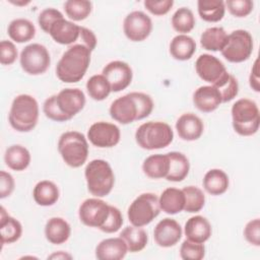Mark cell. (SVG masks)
<instances>
[{"label":"cell","instance_id":"cell-10","mask_svg":"<svg viewBox=\"0 0 260 260\" xmlns=\"http://www.w3.org/2000/svg\"><path fill=\"white\" fill-rule=\"evenodd\" d=\"M109 213L110 205L99 197L85 199L78 209L80 221L89 228L100 229L106 222Z\"/></svg>","mask_w":260,"mask_h":260},{"label":"cell","instance_id":"cell-2","mask_svg":"<svg viewBox=\"0 0 260 260\" xmlns=\"http://www.w3.org/2000/svg\"><path fill=\"white\" fill-rule=\"evenodd\" d=\"M39 104L37 100L26 93L16 95L8 114L10 126L18 132H29L38 124Z\"/></svg>","mask_w":260,"mask_h":260},{"label":"cell","instance_id":"cell-20","mask_svg":"<svg viewBox=\"0 0 260 260\" xmlns=\"http://www.w3.org/2000/svg\"><path fill=\"white\" fill-rule=\"evenodd\" d=\"M127 252V245L121 237L105 239L95 247V257L99 260H121Z\"/></svg>","mask_w":260,"mask_h":260},{"label":"cell","instance_id":"cell-48","mask_svg":"<svg viewBox=\"0 0 260 260\" xmlns=\"http://www.w3.org/2000/svg\"><path fill=\"white\" fill-rule=\"evenodd\" d=\"M17 49L11 41L3 40L0 43V62L2 65H11L17 58Z\"/></svg>","mask_w":260,"mask_h":260},{"label":"cell","instance_id":"cell-50","mask_svg":"<svg viewBox=\"0 0 260 260\" xmlns=\"http://www.w3.org/2000/svg\"><path fill=\"white\" fill-rule=\"evenodd\" d=\"M15 187V182L11 174L1 171L0 172V198L4 199L9 197Z\"/></svg>","mask_w":260,"mask_h":260},{"label":"cell","instance_id":"cell-11","mask_svg":"<svg viewBox=\"0 0 260 260\" xmlns=\"http://www.w3.org/2000/svg\"><path fill=\"white\" fill-rule=\"evenodd\" d=\"M120 138V128L113 123L99 121L90 125L87 130V139L99 148L114 147L119 143Z\"/></svg>","mask_w":260,"mask_h":260},{"label":"cell","instance_id":"cell-3","mask_svg":"<svg viewBox=\"0 0 260 260\" xmlns=\"http://www.w3.org/2000/svg\"><path fill=\"white\" fill-rule=\"evenodd\" d=\"M88 192L94 197L109 195L115 184V175L110 164L105 159L90 160L84 170Z\"/></svg>","mask_w":260,"mask_h":260},{"label":"cell","instance_id":"cell-19","mask_svg":"<svg viewBox=\"0 0 260 260\" xmlns=\"http://www.w3.org/2000/svg\"><path fill=\"white\" fill-rule=\"evenodd\" d=\"M48 34L60 45H71L79 39L80 25L62 17L51 25Z\"/></svg>","mask_w":260,"mask_h":260},{"label":"cell","instance_id":"cell-54","mask_svg":"<svg viewBox=\"0 0 260 260\" xmlns=\"http://www.w3.org/2000/svg\"><path fill=\"white\" fill-rule=\"evenodd\" d=\"M12 4H14V5H17V6H25V5H27V4H29L30 3V1H10Z\"/></svg>","mask_w":260,"mask_h":260},{"label":"cell","instance_id":"cell-39","mask_svg":"<svg viewBox=\"0 0 260 260\" xmlns=\"http://www.w3.org/2000/svg\"><path fill=\"white\" fill-rule=\"evenodd\" d=\"M185 196L184 210L189 213L199 212L205 204V195L203 191L195 186H187L182 189Z\"/></svg>","mask_w":260,"mask_h":260},{"label":"cell","instance_id":"cell-22","mask_svg":"<svg viewBox=\"0 0 260 260\" xmlns=\"http://www.w3.org/2000/svg\"><path fill=\"white\" fill-rule=\"evenodd\" d=\"M212 229L208 219L202 215L190 217L184 226L186 239L195 243L204 244L211 236Z\"/></svg>","mask_w":260,"mask_h":260},{"label":"cell","instance_id":"cell-24","mask_svg":"<svg viewBox=\"0 0 260 260\" xmlns=\"http://www.w3.org/2000/svg\"><path fill=\"white\" fill-rule=\"evenodd\" d=\"M71 235V226L62 217H51L45 225V237L47 241L54 245H61L68 241Z\"/></svg>","mask_w":260,"mask_h":260},{"label":"cell","instance_id":"cell-5","mask_svg":"<svg viewBox=\"0 0 260 260\" xmlns=\"http://www.w3.org/2000/svg\"><path fill=\"white\" fill-rule=\"evenodd\" d=\"M232 125L239 135L252 136L260 125V112L257 104L249 99H240L232 106Z\"/></svg>","mask_w":260,"mask_h":260},{"label":"cell","instance_id":"cell-4","mask_svg":"<svg viewBox=\"0 0 260 260\" xmlns=\"http://www.w3.org/2000/svg\"><path fill=\"white\" fill-rule=\"evenodd\" d=\"M174 139L171 126L161 121H149L141 124L135 132L138 146L146 150L161 149L169 146Z\"/></svg>","mask_w":260,"mask_h":260},{"label":"cell","instance_id":"cell-29","mask_svg":"<svg viewBox=\"0 0 260 260\" xmlns=\"http://www.w3.org/2000/svg\"><path fill=\"white\" fill-rule=\"evenodd\" d=\"M196 51V42L188 35H177L170 43L171 56L179 61H186L192 58Z\"/></svg>","mask_w":260,"mask_h":260},{"label":"cell","instance_id":"cell-16","mask_svg":"<svg viewBox=\"0 0 260 260\" xmlns=\"http://www.w3.org/2000/svg\"><path fill=\"white\" fill-rule=\"evenodd\" d=\"M182 234L183 231L180 223L176 219L166 217L156 223L153 230V239L157 246L170 248L178 244Z\"/></svg>","mask_w":260,"mask_h":260},{"label":"cell","instance_id":"cell-12","mask_svg":"<svg viewBox=\"0 0 260 260\" xmlns=\"http://www.w3.org/2000/svg\"><path fill=\"white\" fill-rule=\"evenodd\" d=\"M152 30V21L143 11L135 10L126 15L123 21V31L132 42L146 40Z\"/></svg>","mask_w":260,"mask_h":260},{"label":"cell","instance_id":"cell-31","mask_svg":"<svg viewBox=\"0 0 260 260\" xmlns=\"http://www.w3.org/2000/svg\"><path fill=\"white\" fill-rule=\"evenodd\" d=\"M7 34L13 42L22 44L35 38L36 26L26 18H16L8 24Z\"/></svg>","mask_w":260,"mask_h":260},{"label":"cell","instance_id":"cell-44","mask_svg":"<svg viewBox=\"0 0 260 260\" xmlns=\"http://www.w3.org/2000/svg\"><path fill=\"white\" fill-rule=\"evenodd\" d=\"M123 224V215L119 208L110 205V213L106 222L100 228V230L107 234H113L118 232Z\"/></svg>","mask_w":260,"mask_h":260},{"label":"cell","instance_id":"cell-9","mask_svg":"<svg viewBox=\"0 0 260 260\" xmlns=\"http://www.w3.org/2000/svg\"><path fill=\"white\" fill-rule=\"evenodd\" d=\"M19 63L25 73L29 75H41L50 67V53L44 45L32 43L22 49L19 56Z\"/></svg>","mask_w":260,"mask_h":260},{"label":"cell","instance_id":"cell-52","mask_svg":"<svg viewBox=\"0 0 260 260\" xmlns=\"http://www.w3.org/2000/svg\"><path fill=\"white\" fill-rule=\"evenodd\" d=\"M258 64H259V59H256L254 64H253L250 76H249L250 87L254 91H256V92L260 91V78H259V67H258Z\"/></svg>","mask_w":260,"mask_h":260},{"label":"cell","instance_id":"cell-14","mask_svg":"<svg viewBox=\"0 0 260 260\" xmlns=\"http://www.w3.org/2000/svg\"><path fill=\"white\" fill-rule=\"evenodd\" d=\"M195 70L197 75L205 82L211 85L218 82L226 73L228 70L223 63L213 55L202 54L195 62Z\"/></svg>","mask_w":260,"mask_h":260},{"label":"cell","instance_id":"cell-30","mask_svg":"<svg viewBox=\"0 0 260 260\" xmlns=\"http://www.w3.org/2000/svg\"><path fill=\"white\" fill-rule=\"evenodd\" d=\"M170 169L168 154H152L147 156L142 164V171L150 179L166 178Z\"/></svg>","mask_w":260,"mask_h":260},{"label":"cell","instance_id":"cell-13","mask_svg":"<svg viewBox=\"0 0 260 260\" xmlns=\"http://www.w3.org/2000/svg\"><path fill=\"white\" fill-rule=\"evenodd\" d=\"M102 74L106 77L114 92H119L127 88L133 78V71L130 65L120 60L109 62L103 68Z\"/></svg>","mask_w":260,"mask_h":260},{"label":"cell","instance_id":"cell-51","mask_svg":"<svg viewBox=\"0 0 260 260\" xmlns=\"http://www.w3.org/2000/svg\"><path fill=\"white\" fill-rule=\"evenodd\" d=\"M78 40H80V44L84 45L90 52H92L96 47V37L94 32L87 27L80 26V35Z\"/></svg>","mask_w":260,"mask_h":260},{"label":"cell","instance_id":"cell-27","mask_svg":"<svg viewBox=\"0 0 260 260\" xmlns=\"http://www.w3.org/2000/svg\"><path fill=\"white\" fill-rule=\"evenodd\" d=\"M30 160L31 156L28 149L20 144H13L5 150V165L12 171H24L29 166Z\"/></svg>","mask_w":260,"mask_h":260},{"label":"cell","instance_id":"cell-42","mask_svg":"<svg viewBox=\"0 0 260 260\" xmlns=\"http://www.w3.org/2000/svg\"><path fill=\"white\" fill-rule=\"evenodd\" d=\"M225 9L235 17H246L252 11L254 3L251 0H228L224 2Z\"/></svg>","mask_w":260,"mask_h":260},{"label":"cell","instance_id":"cell-34","mask_svg":"<svg viewBox=\"0 0 260 260\" xmlns=\"http://www.w3.org/2000/svg\"><path fill=\"white\" fill-rule=\"evenodd\" d=\"M197 10L201 19L207 22L220 21L225 13V5L222 0H199Z\"/></svg>","mask_w":260,"mask_h":260},{"label":"cell","instance_id":"cell-37","mask_svg":"<svg viewBox=\"0 0 260 260\" xmlns=\"http://www.w3.org/2000/svg\"><path fill=\"white\" fill-rule=\"evenodd\" d=\"M195 16L191 9L181 7L175 11L172 16V26L180 35L190 32L195 26Z\"/></svg>","mask_w":260,"mask_h":260},{"label":"cell","instance_id":"cell-49","mask_svg":"<svg viewBox=\"0 0 260 260\" xmlns=\"http://www.w3.org/2000/svg\"><path fill=\"white\" fill-rule=\"evenodd\" d=\"M144 7L151 14L161 16L167 14L174 5L173 0H145L143 2Z\"/></svg>","mask_w":260,"mask_h":260},{"label":"cell","instance_id":"cell-47","mask_svg":"<svg viewBox=\"0 0 260 260\" xmlns=\"http://www.w3.org/2000/svg\"><path fill=\"white\" fill-rule=\"evenodd\" d=\"M243 235L249 244L255 247H259L260 246V219L254 218L248 221L244 228Z\"/></svg>","mask_w":260,"mask_h":260},{"label":"cell","instance_id":"cell-7","mask_svg":"<svg viewBox=\"0 0 260 260\" xmlns=\"http://www.w3.org/2000/svg\"><path fill=\"white\" fill-rule=\"evenodd\" d=\"M160 212L158 197L153 193L138 195L128 207L127 216L132 225L145 226L149 224Z\"/></svg>","mask_w":260,"mask_h":260},{"label":"cell","instance_id":"cell-25","mask_svg":"<svg viewBox=\"0 0 260 260\" xmlns=\"http://www.w3.org/2000/svg\"><path fill=\"white\" fill-rule=\"evenodd\" d=\"M160 210L167 214H177L184 210L185 196L181 189L170 187L165 189L158 197Z\"/></svg>","mask_w":260,"mask_h":260},{"label":"cell","instance_id":"cell-23","mask_svg":"<svg viewBox=\"0 0 260 260\" xmlns=\"http://www.w3.org/2000/svg\"><path fill=\"white\" fill-rule=\"evenodd\" d=\"M22 235V225L20 221L10 216L5 208H0V238L2 246L12 244L20 239Z\"/></svg>","mask_w":260,"mask_h":260},{"label":"cell","instance_id":"cell-43","mask_svg":"<svg viewBox=\"0 0 260 260\" xmlns=\"http://www.w3.org/2000/svg\"><path fill=\"white\" fill-rule=\"evenodd\" d=\"M43 112L45 116L52 121L65 122L70 120V118L67 117L65 114H63L60 108L58 107L57 101H56V94H53L48 99H46V101L43 104Z\"/></svg>","mask_w":260,"mask_h":260},{"label":"cell","instance_id":"cell-18","mask_svg":"<svg viewBox=\"0 0 260 260\" xmlns=\"http://www.w3.org/2000/svg\"><path fill=\"white\" fill-rule=\"evenodd\" d=\"M179 137L185 141H194L201 137L204 131L202 120L193 113H185L176 122Z\"/></svg>","mask_w":260,"mask_h":260},{"label":"cell","instance_id":"cell-21","mask_svg":"<svg viewBox=\"0 0 260 260\" xmlns=\"http://www.w3.org/2000/svg\"><path fill=\"white\" fill-rule=\"evenodd\" d=\"M193 104L200 112L211 113L219 107L221 98L213 85H202L194 91Z\"/></svg>","mask_w":260,"mask_h":260},{"label":"cell","instance_id":"cell-8","mask_svg":"<svg viewBox=\"0 0 260 260\" xmlns=\"http://www.w3.org/2000/svg\"><path fill=\"white\" fill-rule=\"evenodd\" d=\"M222 57L232 63H241L253 52V38L248 30L236 29L228 35L226 43L220 51Z\"/></svg>","mask_w":260,"mask_h":260},{"label":"cell","instance_id":"cell-17","mask_svg":"<svg viewBox=\"0 0 260 260\" xmlns=\"http://www.w3.org/2000/svg\"><path fill=\"white\" fill-rule=\"evenodd\" d=\"M57 105L61 112L72 119L85 106V94L79 88H64L56 94Z\"/></svg>","mask_w":260,"mask_h":260},{"label":"cell","instance_id":"cell-32","mask_svg":"<svg viewBox=\"0 0 260 260\" xmlns=\"http://www.w3.org/2000/svg\"><path fill=\"white\" fill-rule=\"evenodd\" d=\"M167 154L170 159V169L166 179L171 182H182L190 171L189 159L179 151H171Z\"/></svg>","mask_w":260,"mask_h":260},{"label":"cell","instance_id":"cell-26","mask_svg":"<svg viewBox=\"0 0 260 260\" xmlns=\"http://www.w3.org/2000/svg\"><path fill=\"white\" fill-rule=\"evenodd\" d=\"M204 190L213 196H218L226 192L230 180L226 173L220 169H211L203 177Z\"/></svg>","mask_w":260,"mask_h":260},{"label":"cell","instance_id":"cell-35","mask_svg":"<svg viewBox=\"0 0 260 260\" xmlns=\"http://www.w3.org/2000/svg\"><path fill=\"white\" fill-rule=\"evenodd\" d=\"M228 34L221 26L206 28L200 36V45L207 51H221L226 43Z\"/></svg>","mask_w":260,"mask_h":260},{"label":"cell","instance_id":"cell-41","mask_svg":"<svg viewBox=\"0 0 260 260\" xmlns=\"http://www.w3.org/2000/svg\"><path fill=\"white\" fill-rule=\"evenodd\" d=\"M205 256V247L203 244L185 240L180 247V257L183 260H201Z\"/></svg>","mask_w":260,"mask_h":260},{"label":"cell","instance_id":"cell-6","mask_svg":"<svg viewBox=\"0 0 260 260\" xmlns=\"http://www.w3.org/2000/svg\"><path fill=\"white\" fill-rule=\"evenodd\" d=\"M58 151L64 162L71 168H80L88 156V143L78 131L64 132L58 140Z\"/></svg>","mask_w":260,"mask_h":260},{"label":"cell","instance_id":"cell-36","mask_svg":"<svg viewBox=\"0 0 260 260\" xmlns=\"http://www.w3.org/2000/svg\"><path fill=\"white\" fill-rule=\"evenodd\" d=\"M86 90L88 95L98 102L104 101L109 96L112 89L111 86L103 74H95L88 78L86 81Z\"/></svg>","mask_w":260,"mask_h":260},{"label":"cell","instance_id":"cell-38","mask_svg":"<svg viewBox=\"0 0 260 260\" xmlns=\"http://www.w3.org/2000/svg\"><path fill=\"white\" fill-rule=\"evenodd\" d=\"M63 6L66 15L73 21L84 20L92 10V3L87 0H68Z\"/></svg>","mask_w":260,"mask_h":260},{"label":"cell","instance_id":"cell-33","mask_svg":"<svg viewBox=\"0 0 260 260\" xmlns=\"http://www.w3.org/2000/svg\"><path fill=\"white\" fill-rule=\"evenodd\" d=\"M120 237L125 241L128 251L131 253L142 251L148 242L147 233L141 226L128 225L122 230Z\"/></svg>","mask_w":260,"mask_h":260},{"label":"cell","instance_id":"cell-1","mask_svg":"<svg viewBox=\"0 0 260 260\" xmlns=\"http://www.w3.org/2000/svg\"><path fill=\"white\" fill-rule=\"evenodd\" d=\"M91 52L82 44L70 46L61 56L56 65L58 79L65 83L80 81L90 64Z\"/></svg>","mask_w":260,"mask_h":260},{"label":"cell","instance_id":"cell-40","mask_svg":"<svg viewBox=\"0 0 260 260\" xmlns=\"http://www.w3.org/2000/svg\"><path fill=\"white\" fill-rule=\"evenodd\" d=\"M213 86L218 90L221 98V103L231 102L238 95L239 92L238 80L229 72L218 82L213 84Z\"/></svg>","mask_w":260,"mask_h":260},{"label":"cell","instance_id":"cell-53","mask_svg":"<svg viewBox=\"0 0 260 260\" xmlns=\"http://www.w3.org/2000/svg\"><path fill=\"white\" fill-rule=\"evenodd\" d=\"M71 258H72V256L70 254L65 253L63 251L55 252L48 257V259H71Z\"/></svg>","mask_w":260,"mask_h":260},{"label":"cell","instance_id":"cell-28","mask_svg":"<svg viewBox=\"0 0 260 260\" xmlns=\"http://www.w3.org/2000/svg\"><path fill=\"white\" fill-rule=\"evenodd\" d=\"M60 196L58 186L49 180H42L36 184L32 190V198L38 205L52 206Z\"/></svg>","mask_w":260,"mask_h":260},{"label":"cell","instance_id":"cell-15","mask_svg":"<svg viewBox=\"0 0 260 260\" xmlns=\"http://www.w3.org/2000/svg\"><path fill=\"white\" fill-rule=\"evenodd\" d=\"M110 116L120 124L127 125L138 121L139 110L132 92L116 99L110 106Z\"/></svg>","mask_w":260,"mask_h":260},{"label":"cell","instance_id":"cell-45","mask_svg":"<svg viewBox=\"0 0 260 260\" xmlns=\"http://www.w3.org/2000/svg\"><path fill=\"white\" fill-rule=\"evenodd\" d=\"M64 17L62 12L59 11L56 8H45L44 10H42L38 16V22L40 27L45 31V32H49V29L51 27V25L59 18Z\"/></svg>","mask_w":260,"mask_h":260},{"label":"cell","instance_id":"cell-46","mask_svg":"<svg viewBox=\"0 0 260 260\" xmlns=\"http://www.w3.org/2000/svg\"><path fill=\"white\" fill-rule=\"evenodd\" d=\"M132 93L136 100L138 110H139L138 121L148 117L151 114L154 107L151 96L149 94H146L144 92H139V91H132Z\"/></svg>","mask_w":260,"mask_h":260}]
</instances>
